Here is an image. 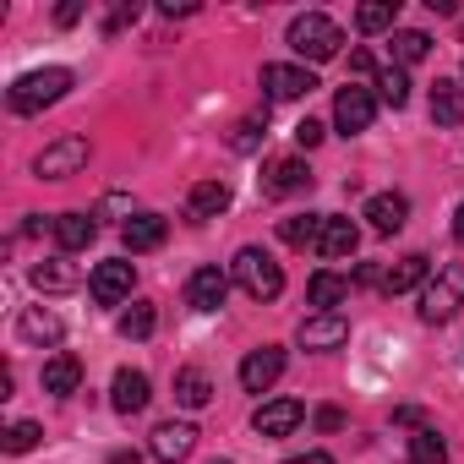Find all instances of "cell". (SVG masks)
<instances>
[{
	"mask_svg": "<svg viewBox=\"0 0 464 464\" xmlns=\"http://www.w3.org/2000/svg\"><path fill=\"white\" fill-rule=\"evenodd\" d=\"M66 88H72V72L66 66H44V72H23L12 88H6V104H12V115H39L44 104H55V99H66Z\"/></svg>",
	"mask_w": 464,
	"mask_h": 464,
	"instance_id": "obj_1",
	"label": "cell"
},
{
	"mask_svg": "<svg viewBox=\"0 0 464 464\" xmlns=\"http://www.w3.org/2000/svg\"><path fill=\"white\" fill-rule=\"evenodd\" d=\"M229 279H236L252 301H279V295H285V268H279L263 246H241L236 263H229Z\"/></svg>",
	"mask_w": 464,
	"mask_h": 464,
	"instance_id": "obj_2",
	"label": "cell"
},
{
	"mask_svg": "<svg viewBox=\"0 0 464 464\" xmlns=\"http://www.w3.org/2000/svg\"><path fill=\"white\" fill-rule=\"evenodd\" d=\"M464 306V263H437V274L420 290V323H448Z\"/></svg>",
	"mask_w": 464,
	"mask_h": 464,
	"instance_id": "obj_3",
	"label": "cell"
},
{
	"mask_svg": "<svg viewBox=\"0 0 464 464\" xmlns=\"http://www.w3.org/2000/svg\"><path fill=\"white\" fill-rule=\"evenodd\" d=\"M285 39H290V50H295L301 61H334V55H339V44H344L339 23H334V17H323V12H306V17H295Z\"/></svg>",
	"mask_w": 464,
	"mask_h": 464,
	"instance_id": "obj_4",
	"label": "cell"
},
{
	"mask_svg": "<svg viewBox=\"0 0 464 464\" xmlns=\"http://www.w3.org/2000/svg\"><path fill=\"white\" fill-rule=\"evenodd\" d=\"M88 164V137H61V142H50L44 153H39V175L44 180H66V175H77Z\"/></svg>",
	"mask_w": 464,
	"mask_h": 464,
	"instance_id": "obj_5",
	"label": "cell"
},
{
	"mask_svg": "<svg viewBox=\"0 0 464 464\" xmlns=\"http://www.w3.org/2000/svg\"><path fill=\"white\" fill-rule=\"evenodd\" d=\"M279 377H285V350H279V344H263V350H252V355L241 361V388H246V393H268Z\"/></svg>",
	"mask_w": 464,
	"mask_h": 464,
	"instance_id": "obj_6",
	"label": "cell"
},
{
	"mask_svg": "<svg viewBox=\"0 0 464 464\" xmlns=\"http://www.w3.org/2000/svg\"><path fill=\"white\" fill-rule=\"evenodd\" d=\"M372 115H377V99H372L366 88H339V99H334V126H339L344 137L366 131V126H372Z\"/></svg>",
	"mask_w": 464,
	"mask_h": 464,
	"instance_id": "obj_7",
	"label": "cell"
},
{
	"mask_svg": "<svg viewBox=\"0 0 464 464\" xmlns=\"http://www.w3.org/2000/svg\"><path fill=\"white\" fill-rule=\"evenodd\" d=\"M131 285H137V268L131 263H99L93 279H88V290H93L99 306H121L131 295Z\"/></svg>",
	"mask_w": 464,
	"mask_h": 464,
	"instance_id": "obj_8",
	"label": "cell"
},
{
	"mask_svg": "<svg viewBox=\"0 0 464 464\" xmlns=\"http://www.w3.org/2000/svg\"><path fill=\"white\" fill-rule=\"evenodd\" d=\"M263 191H268V197H301V191H312L306 159H274V164L263 169Z\"/></svg>",
	"mask_w": 464,
	"mask_h": 464,
	"instance_id": "obj_9",
	"label": "cell"
},
{
	"mask_svg": "<svg viewBox=\"0 0 464 464\" xmlns=\"http://www.w3.org/2000/svg\"><path fill=\"white\" fill-rule=\"evenodd\" d=\"M295 339H301V350H339L350 339V323L339 312H317V317H306L295 328Z\"/></svg>",
	"mask_w": 464,
	"mask_h": 464,
	"instance_id": "obj_10",
	"label": "cell"
},
{
	"mask_svg": "<svg viewBox=\"0 0 464 464\" xmlns=\"http://www.w3.org/2000/svg\"><path fill=\"white\" fill-rule=\"evenodd\" d=\"M191 448H197V426H191V420H164V426H153V459H159V464H180V459H191Z\"/></svg>",
	"mask_w": 464,
	"mask_h": 464,
	"instance_id": "obj_11",
	"label": "cell"
},
{
	"mask_svg": "<svg viewBox=\"0 0 464 464\" xmlns=\"http://www.w3.org/2000/svg\"><path fill=\"white\" fill-rule=\"evenodd\" d=\"M355 246H361V229H355V218H339V213H328V218H323V236H317V252H323L328 263H344V257H355Z\"/></svg>",
	"mask_w": 464,
	"mask_h": 464,
	"instance_id": "obj_12",
	"label": "cell"
},
{
	"mask_svg": "<svg viewBox=\"0 0 464 464\" xmlns=\"http://www.w3.org/2000/svg\"><path fill=\"white\" fill-rule=\"evenodd\" d=\"M301 399H268V404H257V415H252V426H257V437H290L295 426H301Z\"/></svg>",
	"mask_w": 464,
	"mask_h": 464,
	"instance_id": "obj_13",
	"label": "cell"
},
{
	"mask_svg": "<svg viewBox=\"0 0 464 464\" xmlns=\"http://www.w3.org/2000/svg\"><path fill=\"white\" fill-rule=\"evenodd\" d=\"M404 218H410V197H404V191H377V197L366 202V224L377 229V236H399Z\"/></svg>",
	"mask_w": 464,
	"mask_h": 464,
	"instance_id": "obj_14",
	"label": "cell"
},
{
	"mask_svg": "<svg viewBox=\"0 0 464 464\" xmlns=\"http://www.w3.org/2000/svg\"><path fill=\"white\" fill-rule=\"evenodd\" d=\"M263 88H268V99H306L312 88H317V77L306 72V66H263Z\"/></svg>",
	"mask_w": 464,
	"mask_h": 464,
	"instance_id": "obj_15",
	"label": "cell"
},
{
	"mask_svg": "<svg viewBox=\"0 0 464 464\" xmlns=\"http://www.w3.org/2000/svg\"><path fill=\"white\" fill-rule=\"evenodd\" d=\"M224 295H229V279H224L218 268H197V274L186 279V306H191V312H218Z\"/></svg>",
	"mask_w": 464,
	"mask_h": 464,
	"instance_id": "obj_16",
	"label": "cell"
},
{
	"mask_svg": "<svg viewBox=\"0 0 464 464\" xmlns=\"http://www.w3.org/2000/svg\"><path fill=\"white\" fill-rule=\"evenodd\" d=\"M148 399H153L148 377H142V372H131V366H121V372H115V382H110V404H115L121 415H142V410H148Z\"/></svg>",
	"mask_w": 464,
	"mask_h": 464,
	"instance_id": "obj_17",
	"label": "cell"
},
{
	"mask_svg": "<svg viewBox=\"0 0 464 464\" xmlns=\"http://www.w3.org/2000/svg\"><path fill=\"white\" fill-rule=\"evenodd\" d=\"M164 236H169V224H164L159 213H131V218L121 224L126 252H159V246H164Z\"/></svg>",
	"mask_w": 464,
	"mask_h": 464,
	"instance_id": "obj_18",
	"label": "cell"
},
{
	"mask_svg": "<svg viewBox=\"0 0 464 464\" xmlns=\"http://www.w3.org/2000/svg\"><path fill=\"white\" fill-rule=\"evenodd\" d=\"M224 208H229V186H224V180H197V186L186 191V218H197V224H202V218H218Z\"/></svg>",
	"mask_w": 464,
	"mask_h": 464,
	"instance_id": "obj_19",
	"label": "cell"
},
{
	"mask_svg": "<svg viewBox=\"0 0 464 464\" xmlns=\"http://www.w3.org/2000/svg\"><path fill=\"white\" fill-rule=\"evenodd\" d=\"M93 236H99L93 213H61V218H55V241H61V252H88Z\"/></svg>",
	"mask_w": 464,
	"mask_h": 464,
	"instance_id": "obj_20",
	"label": "cell"
},
{
	"mask_svg": "<svg viewBox=\"0 0 464 464\" xmlns=\"http://www.w3.org/2000/svg\"><path fill=\"white\" fill-rule=\"evenodd\" d=\"M431 279V263L420 257V252H410V257H399L388 274H382V290L388 295H404V290H415V285H426Z\"/></svg>",
	"mask_w": 464,
	"mask_h": 464,
	"instance_id": "obj_21",
	"label": "cell"
},
{
	"mask_svg": "<svg viewBox=\"0 0 464 464\" xmlns=\"http://www.w3.org/2000/svg\"><path fill=\"white\" fill-rule=\"evenodd\" d=\"M77 382H82V361L77 355H50L44 361V393L66 399V393H77Z\"/></svg>",
	"mask_w": 464,
	"mask_h": 464,
	"instance_id": "obj_22",
	"label": "cell"
},
{
	"mask_svg": "<svg viewBox=\"0 0 464 464\" xmlns=\"http://www.w3.org/2000/svg\"><path fill=\"white\" fill-rule=\"evenodd\" d=\"M323 218H328V213H290V218H279V236H285V246H295V252L317 246V236H323Z\"/></svg>",
	"mask_w": 464,
	"mask_h": 464,
	"instance_id": "obj_23",
	"label": "cell"
},
{
	"mask_svg": "<svg viewBox=\"0 0 464 464\" xmlns=\"http://www.w3.org/2000/svg\"><path fill=\"white\" fill-rule=\"evenodd\" d=\"M306 301H312L317 312H334V306H344V301H350V279H344V274H312Z\"/></svg>",
	"mask_w": 464,
	"mask_h": 464,
	"instance_id": "obj_24",
	"label": "cell"
},
{
	"mask_svg": "<svg viewBox=\"0 0 464 464\" xmlns=\"http://www.w3.org/2000/svg\"><path fill=\"white\" fill-rule=\"evenodd\" d=\"M34 285H39L44 295H66V290H77V285H82V274H77L72 263L50 257V263H39V268H34Z\"/></svg>",
	"mask_w": 464,
	"mask_h": 464,
	"instance_id": "obj_25",
	"label": "cell"
},
{
	"mask_svg": "<svg viewBox=\"0 0 464 464\" xmlns=\"http://www.w3.org/2000/svg\"><path fill=\"white\" fill-rule=\"evenodd\" d=\"M431 121L437 126H464V88L459 82H437L431 88Z\"/></svg>",
	"mask_w": 464,
	"mask_h": 464,
	"instance_id": "obj_26",
	"label": "cell"
},
{
	"mask_svg": "<svg viewBox=\"0 0 464 464\" xmlns=\"http://www.w3.org/2000/svg\"><path fill=\"white\" fill-rule=\"evenodd\" d=\"M17 328H23V339H28V344H55V339H61V317H55V312H44V306L23 312V323H17Z\"/></svg>",
	"mask_w": 464,
	"mask_h": 464,
	"instance_id": "obj_27",
	"label": "cell"
},
{
	"mask_svg": "<svg viewBox=\"0 0 464 464\" xmlns=\"http://www.w3.org/2000/svg\"><path fill=\"white\" fill-rule=\"evenodd\" d=\"M175 399H180L186 410H202V404L213 399V382H208V372H197V366H186V372L175 377Z\"/></svg>",
	"mask_w": 464,
	"mask_h": 464,
	"instance_id": "obj_28",
	"label": "cell"
},
{
	"mask_svg": "<svg viewBox=\"0 0 464 464\" xmlns=\"http://www.w3.org/2000/svg\"><path fill=\"white\" fill-rule=\"evenodd\" d=\"M393 23H399V0H366V6L355 12V28L361 34H382Z\"/></svg>",
	"mask_w": 464,
	"mask_h": 464,
	"instance_id": "obj_29",
	"label": "cell"
},
{
	"mask_svg": "<svg viewBox=\"0 0 464 464\" xmlns=\"http://www.w3.org/2000/svg\"><path fill=\"white\" fill-rule=\"evenodd\" d=\"M410 464H448V442H442L431 426H415V437H410Z\"/></svg>",
	"mask_w": 464,
	"mask_h": 464,
	"instance_id": "obj_30",
	"label": "cell"
},
{
	"mask_svg": "<svg viewBox=\"0 0 464 464\" xmlns=\"http://www.w3.org/2000/svg\"><path fill=\"white\" fill-rule=\"evenodd\" d=\"M426 50H431V39H426V34H415V28L393 34V61H399V66H415V61H426Z\"/></svg>",
	"mask_w": 464,
	"mask_h": 464,
	"instance_id": "obj_31",
	"label": "cell"
},
{
	"mask_svg": "<svg viewBox=\"0 0 464 464\" xmlns=\"http://www.w3.org/2000/svg\"><path fill=\"white\" fill-rule=\"evenodd\" d=\"M377 93H382V104L404 110V104H410V77H404L399 66H388V72H377Z\"/></svg>",
	"mask_w": 464,
	"mask_h": 464,
	"instance_id": "obj_32",
	"label": "cell"
},
{
	"mask_svg": "<svg viewBox=\"0 0 464 464\" xmlns=\"http://www.w3.org/2000/svg\"><path fill=\"white\" fill-rule=\"evenodd\" d=\"M153 323H159V317H153L148 301H131V312H121V334H126V339H148Z\"/></svg>",
	"mask_w": 464,
	"mask_h": 464,
	"instance_id": "obj_33",
	"label": "cell"
},
{
	"mask_svg": "<svg viewBox=\"0 0 464 464\" xmlns=\"http://www.w3.org/2000/svg\"><path fill=\"white\" fill-rule=\"evenodd\" d=\"M39 437H44V431H39L34 420H17V426L6 431V453H28V448H39Z\"/></svg>",
	"mask_w": 464,
	"mask_h": 464,
	"instance_id": "obj_34",
	"label": "cell"
},
{
	"mask_svg": "<svg viewBox=\"0 0 464 464\" xmlns=\"http://www.w3.org/2000/svg\"><path fill=\"white\" fill-rule=\"evenodd\" d=\"M263 137H268V131H263V121H241L236 131H229V148H236V153H252Z\"/></svg>",
	"mask_w": 464,
	"mask_h": 464,
	"instance_id": "obj_35",
	"label": "cell"
},
{
	"mask_svg": "<svg viewBox=\"0 0 464 464\" xmlns=\"http://www.w3.org/2000/svg\"><path fill=\"white\" fill-rule=\"evenodd\" d=\"M295 142H301V148H317V142H323V121H312V115H306V121L295 126Z\"/></svg>",
	"mask_w": 464,
	"mask_h": 464,
	"instance_id": "obj_36",
	"label": "cell"
},
{
	"mask_svg": "<svg viewBox=\"0 0 464 464\" xmlns=\"http://www.w3.org/2000/svg\"><path fill=\"white\" fill-rule=\"evenodd\" d=\"M317 426H323V431H339V426H344V410H334V404L317 410Z\"/></svg>",
	"mask_w": 464,
	"mask_h": 464,
	"instance_id": "obj_37",
	"label": "cell"
},
{
	"mask_svg": "<svg viewBox=\"0 0 464 464\" xmlns=\"http://www.w3.org/2000/svg\"><path fill=\"white\" fill-rule=\"evenodd\" d=\"M285 464H334V453H323V448H312V453H295V459H285Z\"/></svg>",
	"mask_w": 464,
	"mask_h": 464,
	"instance_id": "obj_38",
	"label": "cell"
},
{
	"mask_svg": "<svg viewBox=\"0 0 464 464\" xmlns=\"http://www.w3.org/2000/svg\"><path fill=\"white\" fill-rule=\"evenodd\" d=\"M55 17H61V28H72V23H77V17H82V6H77V0H72V6H61V12H55Z\"/></svg>",
	"mask_w": 464,
	"mask_h": 464,
	"instance_id": "obj_39",
	"label": "cell"
},
{
	"mask_svg": "<svg viewBox=\"0 0 464 464\" xmlns=\"http://www.w3.org/2000/svg\"><path fill=\"white\" fill-rule=\"evenodd\" d=\"M350 72H377V66H372V55H366V50H355V55H350Z\"/></svg>",
	"mask_w": 464,
	"mask_h": 464,
	"instance_id": "obj_40",
	"label": "cell"
},
{
	"mask_svg": "<svg viewBox=\"0 0 464 464\" xmlns=\"http://www.w3.org/2000/svg\"><path fill=\"white\" fill-rule=\"evenodd\" d=\"M453 241L464 246V202H459V213H453Z\"/></svg>",
	"mask_w": 464,
	"mask_h": 464,
	"instance_id": "obj_41",
	"label": "cell"
},
{
	"mask_svg": "<svg viewBox=\"0 0 464 464\" xmlns=\"http://www.w3.org/2000/svg\"><path fill=\"white\" fill-rule=\"evenodd\" d=\"M213 464H229V459H213Z\"/></svg>",
	"mask_w": 464,
	"mask_h": 464,
	"instance_id": "obj_42",
	"label": "cell"
}]
</instances>
